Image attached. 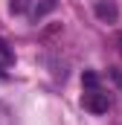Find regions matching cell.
I'll use <instances>...</instances> for the list:
<instances>
[{
	"instance_id": "cell-6",
	"label": "cell",
	"mask_w": 122,
	"mask_h": 125,
	"mask_svg": "<svg viewBox=\"0 0 122 125\" xmlns=\"http://www.w3.org/2000/svg\"><path fill=\"white\" fill-rule=\"evenodd\" d=\"M0 125H15V116L6 105H0Z\"/></svg>"
},
{
	"instance_id": "cell-8",
	"label": "cell",
	"mask_w": 122,
	"mask_h": 125,
	"mask_svg": "<svg viewBox=\"0 0 122 125\" xmlns=\"http://www.w3.org/2000/svg\"><path fill=\"white\" fill-rule=\"evenodd\" d=\"M111 79H113V82H116V84H119V87H122V73H119V70H116V67L111 70Z\"/></svg>"
},
{
	"instance_id": "cell-5",
	"label": "cell",
	"mask_w": 122,
	"mask_h": 125,
	"mask_svg": "<svg viewBox=\"0 0 122 125\" xmlns=\"http://www.w3.org/2000/svg\"><path fill=\"white\" fill-rule=\"evenodd\" d=\"M81 82H84V87H87V90H96V87H99V76H96L93 70H87V73L81 76Z\"/></svg>"
},
{
	"instance_id": "cell-4",
	"label": "cell",
	"mask_w": 122,
	"mask_h": 125,
	"mask_svg": "<svg viewBox=\"0 0 122 125\" xmlns=\"http://www.w3.org/2000/svg\"><path fill=\"white\" fill-rule=\"evenodd\" d=\"M12 61H15V55H12V50H9V47H6V44L0 41V67H9Z\"/></svg>"
},
{
	"instance_id": "cell-3",
	"label": "cell",
	"mask_w": 122,
	"mask_h": 125,
	"mask_svg": "<svg viewBox=\"0 0 122 125\" xmlns=\"http://www.w3.org/2000/svg\"><path fill=\"white\" fill-rule=\"evenodd\" d=\"M55 6H58V0H38V6H35V18H44V15H50Z\"/></svg>"
},
{
	"instance_id": "cell-10",
	"label": "cell",
	"mask_w": 122,
	"mask_h": 125,
	"mask_svg": "<svg viewBox=\"0 0 122 125\" xmlns=\"http://www.w3.org/2000/svg\"><path fill=\"white\" fill-rule=\"evenodd\" d=\"M0 79H3V73H0Z\"/></svg>"
},
{
	"instance_id": "cell-9",
	"label": "cell",
	"mask_w": 122,
	"mask_h": 125,
	"mask_svg": "<svg viewBox=\"0 0 122 125\" xmlns=\"http://www.w3.org/2000/svg\"><path fill=\"white\" fill-rule=\"evenodd\" d=\"M116 41H119V50H122V32H119V35H116Z\"/></svg>"
},
{
	"instance_id": "cell-2",
	"label": "cell",
	"mask_w": 122,
	"mask_h": 125,
	"mask_svg": "<svg viewBox=\"0 0 122 125\" xmlns=\"http://www.w3.org/2000/svg\"><path fill=\"white\" fill-rule=\"evenodd\" d=\"M96 18L105 21V23H113V21L119 18L116 3H113V0H99V3H96Z\"/></svg>"
},
{
	"instance_id": "cell-7",
	"label": "cell",
	"mask_w": 122,
	"mask_h": 125,
	"mask_svg": "<svg viewBox=\"0 0 122 125\" xmlns=\"http://www.w3.org/2000/svg\"><path fill=\"white\" fill-rule=\"evenodd\" d=\"M29 0H12V12H23Z\"/></svg>"
},
{
	"instance_id": "cell-1",
	"label": "cell",
	"mask_w": 122,
	"mask_h": 125,
	"mask_svg": "<svg viewBox=\"0 0 122 125\" xmlns=\"http://www.w3.org/2000/svg\"><path fill=\"white\" fill-rule=\"evenodd\" d=\"M81 105H84V111H90V114H105V111L111 108V96L102 93V90L96 87V90H87V93L81 96Z\"/></svg>"
}]
</instances>
